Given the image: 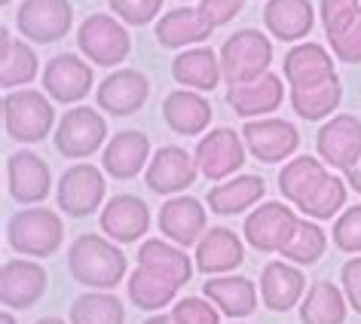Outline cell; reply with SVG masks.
<instances>
[{"label": "cell", "mask_w": 361, "mask_h": 324, "mask_svg": "<svg viewBox=\"0 0 361 324\" xmlns=\"http://www.w3.org/2000/svg\"><path fill=\"white\" fill-rule=\"evenodd\" d=\"M68 269L77 285L89 291H114L129 273V260L114 239L107 236H77L68 248Z\"/></svg>", "instance_id": "1"}, {"label": "cell", "mask_w": 361, "mask_h": 324, "mask_svg": "<svg viewBox=\"0 0 361 324\" xmlns=\"http://www.w3.org/2000/svg\"><path fill=\"white\" fill-rule=\"evenodd\" d=\"M52 98L37 89H13L4 95V129L19 144H40L56 129Z\"/></svg>", "instance_id": "2"}, {"label": "cell", "mask_w": 361, "mask_h": 324, "mask_svg": "<svg viewBox=\"0 0 361 324\" xmlns=\"http://www.w3.org/2000/svg\"><path fill=\"white\" fill-rule=\"evenodd\" d=\"M6 242L16 254L47 260L65 242V223H61L59 211L28 205L25 211H16L6 223Z\"/></svg>", "instance_id": "3"}, {"label": "cell", "mask_w": 361, "mask_h": 324, "mask_svg": "<svg viewBox=\"0 0 361 324\" xmlns=\"http://www.w3.org/2000/svg\"><path fill=\"white\" fill-rule=\"evenodd\" d=\"M221 70L227 86L251 83L269 74L273 65V40L257 28H242L236 34H230L221 46Z\"/></svg>", "instance_id": "4"}, {"label": "cell", "mask_w": 361, "mask_h": 324, "mask_svg": "<svg viewBox=\"0 0 361 324\" xmlns=\"http://www.w3.org/2000/svg\"><path fill=\"white\" fill-rule=\"evenodd\" d=\"M77 49L89 65L114 68L129 58L132 37L116 15L92 13V15H86L83 25L77 28Z\"/></svg>", "instance_id": "5"}, {"label": "cell", "mask_w": 361, "mask_h": 324, "mask_svg": "<svg viewBox=\"0 0 361 324\" xmlns=\"http://www.w3.org/2000/svg\"><path fill=\"white\" fill-rule=\"evenodd\" d=\"M104 168L92 166V162H74L59 177L56 202L59 211H65L68 218H89L104 208Z\"/></svg>", "instance_id": "6"}, {"label": "cell", "mask_w": 361, "mask_h": 324, "mask_svg": "<svg viewBox=\"0 0 361 324\" xmlns=\"http://www.w3.org/2000/svg\"><path fill=\"white\" fill-rule=\"evenodd\" d=\"M245 156H248V147H245L242 132L227 129V125H218V129L205 132L202 138L196 141V150H193L200 175L214 184L239 175V168L245 166Z\"/></svg>", "instance_id": "7"}, {"label": "cell", "mask_w": 361, "mask_h": 324, "mask_svg": "<svg viewBox=\"0 0 361 324\" xmlns=\"http://www.w3.org/2000/svg\"><path fill=\"white\" fill-rule=\"evenodd\" d=\"M52 144L65 159H86L107 144V120L92 107H71L56 125Z\"/></svg>", "instance_id": "8"}, {"label": "cell", "mask_w": 361, "mask_h": 324, "mask_svg": "<svg viewBox=\"0 0 361 324\" xmlns=\"http://www.w3.org/2000/svg\"><path fill=\"white\" fill-rule=\"evenodd\" d=\"M297 223H300L297 211L285 202H260L255 211H248L242 236L260 254H282V248L297 232Z\"/></svg>", "instance_id": "9"}, {"label": "cell", "mask_w": 361, "mask_h": 324, "mask_svg": "<svg viewBox=\"0 0 361 324\" xmlns=\"http://www.w3.org/2000/svg\"><path fill=\"white\" fill-rule=\"evenodd\" d=\"M74 25L71 0H22L16 10V31L31 43H56L65 40Z\"/></svg>", "instance_id": "10"}, {"label": "cell", "mask_w": 361, "mask_h": 324, "mask_svg": "<svg viewBox=\"0 0 361 324\" xmlns=\"http://www.w3.org/2000/svg\"><path fill=\"white\" fill-rule=\"evenodd\" d=\"M196 177H200V166H196L193 153H187L178 144L159 147L144 168V184L157 196H180L196 184Z\"/></svg>", "instance_id": "11"}, {"label": "cell", "mask_w": 361, "mask_h": 324, "mask_svg": "<svg viewBox=\"0 0 361 324\" xmlns=\"http://www.w3.org/2000/svg\"><path fill=\"white\" fill-rule=\"evenodd\" d=\"M242 138H245V147L251 156L257 162H267V166L291 159L297 147H300V132H297V125L288 120H279V116L245 120Z\"/></svg>", "instance_id": "12"}, {"label": "cell", "mask_w": 361, "mask_h": 324, "mask_svg": "<svg viewBox=\"0 0 361 324\" xmlns=\"http://www.w3.org/2000/svg\"><path fill=\"white\" fill-rule=\"evenodd\" d=\"M157 227H159L162 239L175 242L180 248H190V245L196 248V242L209 230V211H205V205L190 193L169 196L157 214Z\"/></svg>", "instance_id": "13"}, {"label": "cell", "mask_w": 361, "mask_h": 324, "mask_svg": "<svg viewBox=\"0 0 361 324\" xmlns=\"http://www.w3.org/2000/svg\"><path fill=\"white\" fill-rule=\"evenodd\" d=\"M95 83L92 65L74 52H59L43 68V92L59 104H77L89 95Z\"/></svg>", "instance_id": "14"}, {"label": "cell", "mask_w": 361, "mask_h": 324, "mask_svg": "<svg viewBox=\"0 0 361 324\" xmlns=\"http://www.w3.org/2000/svg\"><path fill=\"white\" fill-rule=\"evenodd\" d=\"M49 275L37 260H6L0 266V303L4 309H31L43 300Z\"/></svg>", "instance_id": "15"}, {"label": "cell", "mask_w": 361, "mask_h": 324, "mask_svg": "<svg viewBox=\"0 0 361 324\" xmlns=\"http://www.w3.org/2000/svg\"><path fill=\"white\" fill-rule=\"evenodd\" d=\"M150 98V80L147 74L135 68H116L107 74L95 89V101L111 116H132L138 113Z\"/></svg>", "instance_id": "16"}, {"label": "cell", "mask_w": 361, "mask_h": 324, "mask_svg": "<svg viewBox=\"0 0 361 324\" xmlns=\"http://www.w3.org/2000/svg\"><path fill=\"white\" fill-rule=\"evenodd\" d=\"M6 190L19 205H37L52 190L49 162L34 150H16L6 159Z\"/></svg>", "instance_id": "17"}, {"label": "cell", "mask_w": 361, "mask_h": 324, "mask_svg": "<svg viewBox=\"0 0 361 324\" xmlns=\"http://www.w3.org/2000/svg\"><path fill=\"white\" fill-rule=\"evenodd\" d=\"M319 159L331 168H346L361 156V120L355 113H334L315 135Z\"/></svg>", "instance_id": "18"}, {"label": "cell", "mask_w": 361, "mask_h": 324, "mask_svg": "<svg viewBox=\"0 0 361 324\" xmlns=\"http://www.w3.org/2000/svg\"><path fill=\"white\" fill-rule=\"evenodd\" d=\"M98 223L107 239L120 242V245H132L147 236L150 230V208L147 202L138 199L132 193H120L114 199L104 202V208L98 211Z\"/></svg>", "instance_id": "19"}, {"label": "cell", "mask_w": 361, "mask_h": 324, "mask_svg": "<svg viewBox=\"0 0 361 324\" xmlns=\"http://www.w3.org/2000/svg\"><path fill=\"white\" fill-rule=\"evenodd\" d=\"M150 162V138L138 129H123L107 138L102 150V168L114 181H132Z\"/></svg>", "instance_id": "20"}, {"label": "cell", "mask_w": 361, "mask_h": 324, "mask_svg": "<svg viewBox=\"0 0 361 324\" xmlns=\"http://www.w3.org/2000/svg\"><path fill=\"white\" fill-rule=\"evenodd\" d=\"M212 101L202 92H193V89H171V92L162 98V120L175 135H184V138H200V135L209 132L212 125Z\"/></svg>", "instance_id": "21"}, {"label": "cell", "mask_w": 361, "mask_h": 324, "mask_svg": "<svg viewBox=\"0 0 361 324\" xmlns=\"http://www.w3.org/2000/svg\"><path fill=\"white\" fill-rule=\"evenodd\" d=\"M282 101H285V83L273 70L260 80H251V83L227 86V104L242 120H260V116L276 113Z\"/></svg>", "instance_id": "22"}, {"label": "cell", "mask_w": 361, "mask_h": 324, "mask_svg": "<svg viewBox=\"0 0 361 324\" xmlns=\"http://www.w3.org/2000/svg\"><path fill=\"white\" fill-rule=\"evenodd\" d=\"M306 294V275L297 263L288 260H269L260 273V300L269 312H288L300 306Z\"/></svg>", "instance_id": "23"}, {"label": "cell", "mask_w": 361, "mask_h": 324, "mask_svg": "<svg viewBox=\"0 0 361 324\" xmlns=\"http://www.w3.org/2000/svg\"><path fill=\"white\" fill-rule=\"evenodd\" d=\"M282 77L288 80L291 89H303V86H319L328 83V80L337 77L334 70V56L322 43H294L291 49L285 52L282 61Z\"/></svg>", "instance_id": "24"}, {"label": "cell", "mask_w": 361, "mask_h": 324, "mask_svg": "<svg viewBox=\"0 0 361 324\" xmlns=\"http://www.w3.org/2000/svg\"><path fill=\"white\" fill-rule=\"evenodd\" d=\"M196 269L205 275H227L236 273V266L245 260V245L230 227H212L196 242Z\"/></svg>", "instance_id": "25"}, {"label": "cell", "mask_w": 361, "mask_h": 324, "mask_svg": "<svg viewBox=\"0 0 361 324\" xmlns=\"http://www.w3.org/2000/svg\"><path fill=\"white\" fill-rule=\"evenodd\" d=\"M202 297L218 306L221 315H227L233 321H242L248 315L257 312V285L245 275L227 273V275H209V282L202 285Z\"/></svg>", "instance_id": "26"}, {"label": "cell", "mask_w": 361, "mask_h": 324, "mask_svg": "<svg viewBox=\"0 0 361 324\" xmlns=\"http://www.w3.org/2000/svg\"><path fill=\"white\" fill-rule=\"evenodd\" d=\"M171 77L178 86L193 89V92H214L218 83L224 80L221 70V56L209 46H190L180 49L175 61H171Z\"/></svg>", "instance_id": "27"}, {"label": "cell", "mask_w": 361, "mask_h": 324, "mask_svg": "<svg viewBox=\"0 0 361 324\" xmlns=\"http://www.w3.org/2000/svg\"><path fill=\"white\" fill-rule=\"evenodd\" d=\"M267 196V184L260 175H233L227 181L214 184L209 196H205V205H209L212 214H242V211H251L264 202Z\"/></svg>", "instance_id": "28"}, {"label": "cell", "mask_w": 361, "mask_h": 324, "mask_svg": "<svg viewBox=\"0 0 361 324\" xmlns=\"http://www.w3.org/2000/svg\"><path fill=\"white\" fill-rule=\"evenodd\" d=\"M264 25L276 40L300 43L315 28V6L312 0H267Z\"/></svg>", "instance_id": "29"}, {"label": "cell", "mask_w": 361, "mask_h": 324, "mask_svg": "<svg viewBox=\"0 0 361 324\" xmlns=\"http://www.w3.org/2000/svg\"><path fill=\"white\" fill-rule=\"evenodd\" d=\"M212 31L200 6H178L157 19V43L162 49H190L193 43L209 40Z\"/></svg>", "instance_id": "30"}, {"label": "cell", "mask_w": 361, "mask_h": 324, "mask_svg": "<svg viewBox=\"0 0 361 324\" xmlns=\"http://www.w3.org/2000/svg\"><path fill=\"white\" fill-rule=\"evenodd\" d=\"M40 70L37 52L31 43L13 40V31L4 28L0 31V86L4 89H22L28 86Z\"/></svg>", "instance_id": "31"}, {"label": "cell", "mask_w": 361, "mask_h": 324, "mask_svg": "<svg viewBox=\"0 0 361 324\" xmlns=\"http://www.w3.org/2000/svg\"><path fill=\"white\" fill-rule=\"evenodd\" d=\"M328 175L331 172H328V166H324L322 159L294 156V159H288L282 166V172H279V193H282L285 202L300 205V202L310 199L315 190H319Z\"/></svg>", "instance_id": "32"}, {"label": "cell", "mask_w": 361, "mask_h": 324, "mask_svg": "<svg viewBox=\"0 0 361 324\" xmlns=\"http://www.w3.org/2000/svg\"><path fill=\"white\" fill-rule=\"evenodd\" d=\"M138 266H150L175 285H187L196 269V260L187 254V248L169 239H144L138 248Z\"/></svg>", "instance_id": "33"}, {"label": "cell", "mask_w": 361, "mask_h": 324, "mask_svg": "<svg viewBox=\"0 0 361 324\" xmlns=\"http://www.w3.org/2000/svg\"><path fill=\"white\" fill-rule=\"evenodd\" d=\"M349 312V300L340 285L315 282L306 287L300 300V324H343Z\"/></svg>", "instance_id": "34"}, {"label": "cell", "mask_w": 361, "mask_h": 324, "mask_svg": "<svg viewBox=\"0 0 361 324\" xmlns=\"http://www.w3.org/2000/svg\"><path fill=\"white\" fill-rule=\"evenodd\" d=\"M178 287L171 278H166L162 273L150 266H138L135 273H129L126 278V291H129V300L138 306L141 312H159L166 309L169 303H175Z\"/></svg>", "instance_id": "35"}, {"label": "cell", "mask_w": 361, "mask_h": 324, "mask_svg": "<svg viewBox=\"0 0 361 324\" xmlns=\"http://www.w3.org/2000/svg\"><path fill=\"white\" fill-rule=\"evenodd\" d=\"M291 107L294 113L306 123H319L324 116H331L343 101V83L340 77L328 80V83L319 86H303V89H291Z\"/></svg>", "instance_id": "36"}, {"label": "cell", "mask_w": 361, "mask_h": 324, "mask_svg": "<svg viewBox=\"0 0 361 324\" xmlns=\"http://www.w3.org/2000/svg\"><path fill=\"white\" fill-rule=\"evenodd\" d=\"M71 324H126L123 300L111 291H86L71 303Z\"/></svg>", "instance_id": "37"}, {"label": "cell", "mask_w": 361, "mask_h": 324, "mask_svg": "<svg viewBox=\"0 0 361 324\" xmlns=\"http://www.w3.org/2000/svg\"><path fill=\"white\" fill-rule=\"evenodd\" d=\"M328 251V232L319 227V220H310V218H300L297 223V232L291 236V242L282 248V260L288 263H297V266H312L319 263Z\"/></svg>", "instance_id": "38"}, {"label": "cell", "mask_w": 361, "mask_h": 324, "mask_svg": "<svg viewBox=\"0 0 361 324\" xmlns=\"http://www.w3.org/2000/svg\"><path fill=\"white\" fill-rule=\"evenodd\" d=\"M346 190H349L346 177L328 175L324 184L310 196V199L297 205V211L310 220H334V214H340L343 205H346Z\"/></svg>", "instance_id": "39"}, {"label": "cell", "mask_w": 361, "mask_h": 324, "mask_svg": "<svg viewBox=\"0 0 361 324\" xmlns=\"http://www.w3.org/2000/svg\"><path fill=\"white\" fill-rule=\"evenodd\" d=\"M319 19H322L324 37L337 40L340 34H346L361 19V6H358V0H322Z\"/></svg>", "instance_id": "40"}, {"label": "cell", "mask_w": 361, "mask_h": 324, "mask_svg": "<svg viewBox=\"0 0 361 324\" xmlns=\"http://www.w3.org/2000/svg\"><path fill=\"white\" fill-rule=\"evenodd\" d=\"M334 248L343 254H361V205L340 211V218L334 220Z\"/></svg>", "instance_id": "41"}, {"label": "cell", "mask_w": 361, "mask_h": 324, "mask_svg": "<svg viewBox=\"0 0 361 324\" xmlns=\"http://www.w3.org/2000/svg\"><path fill=\"white\" fill-rule=\"evenodd\" d=\"M175 324H221V309L209 297H184L171 306Z\"/></svg>", "instance_id": "42"}, {"label": "cell", "mask_w": 361, "mask_h": 324, "mask_svg": "<svg viewBox=\"0 0 361 324\" xmlns=\"http://www.w3.org/2000/svg\"><path fill=\"white\" fill-rule=\"evenodd\" d=\"M111 13L123 25H150L162 13V0H107Z\"/></svg>", "instance_id": "43"}, {"label": "cell", "mask_w": 361, "mask_h": 324, "mask_svg": "<svg viewBox=\"0 0 361 324\" xmlns=\"http://www.w3.org/2000/svg\"><path fill=\"white\" fill-rule=\"evenodd\" d=\"M334 58L343 65H361V19L352 25L346 34H340L337 40H328Z\"/></svg>", "instance_id": "44"}, {"label": "cell", "mask_w": 361, "mask_h": 324, "mask_svg": "<svg viewBox=\"0 0 361 324\" xmlns=\"http://www.w3.org/2000/svg\"><path fill=\"white\" fill-rule=\"evenodd\" d=\"M242 6H245V0H200V13L205 15V22L212 28L230 25L242 13Z\"/></svg>", "instance_id": "45"}, {"label": "cell", "mask_w": 361, "mask_h": 324, "mask_svg": "<svg viewBox=\"0 0 361 324\" xmlns=\"http://www.w3.org/2000/svg\"><path fill=\"white\" fill-rule=\"evenodd\" d=\"M340 287L349 300V309L361 315V254L346 260L340 269Z\"/></svg>", "instance_id": "46"}, {"label": "cell", "mask_w": 361, "mask_h": 324, "mask_svg": "<svg viewBox=\"0 0 361 324\" xmlns=\"http://www.w3.org/2000/svg\"><path fill=\"white\" fill-rule=\"evenodd\" d=\"M343 175H346V184L352 187V190H355V193H361V156L355 159V162H352V166L346 168V172H343Z\"/></svg>", "instance_id": "47"}, {"label": "cell", "mask_w": 361, "mask_h": 324, "mask_svg": "<svg viewBox=\"0 0 361 324\" xmlns=\"http://www.w3.org/2000/svg\"><path fill=\"white\" fill-rule=\"evenodd\" d=\"M141 324H175V318H171V312L169 315H150V318L141 321Z\"/></svg>", "instance_id": "48"}, {"label": "cell", "mask_w": 361, "mask_h": 324, "mask_svg": "<svg viewBox=\"0 0 361 324\" xmlns=\"http://www.w3.org/2000/svg\"><path fill=\"white\" fill-rule=\"evenodd\" d=\"M34 324H65V318H56V315H47V318L34 321Z\"/></svg>", "instance_id": "49"}, {"label": "cell", "mask_w": 361, "mask_h": 324, "mask_svg": "<svg viewBox=\"0 0 361 324\" xmlns=\"http://www.w3.org/2000/svg\"><path fill=\"white\" fill-rule=\"evenodd\" d=\"M0 324H16V315L13 312H4V315H0Z\"/></svg>", "instance_id": "50"}, {"label": "cell", "mask_w": 361, "mask_h": 324, "mask_svg": "<svg viewBox=\"0 0 361 324\" xmlns=\"http://www.w3.org/2000/svg\"><path fill=\"white\" fill-rule=\"evenodd\" d=\"M0 4H4V6H6V4H10V0H0Z\"/></svg>", "instance_id": "51"}, {"label": "cell", "mask_w": 361, "mask_h": 324, "mask_svg": "<svg viewBox=\"0 0 361 324\" xmlns=\"http://www.w3.org/2000/svg\"><path fill=\"white\" fill-rule=\"evenodd\" d=\"M180 4H190V0H180Z\"/></svg>", "instance_id": "52"}, {"label": "cell", "mask_w": 361, "mask_h": 324, "mask_svg": "<svg viewBox=\"0 0 361 324\" xmlns=\"http://www.w3.org/2000/svg\"><path fill=\"white\" fill-rule=\"evenodd\" d=\"M230 324H242V321H230Z\"/></svg>", "instance_id": "53"}]
</instances>
